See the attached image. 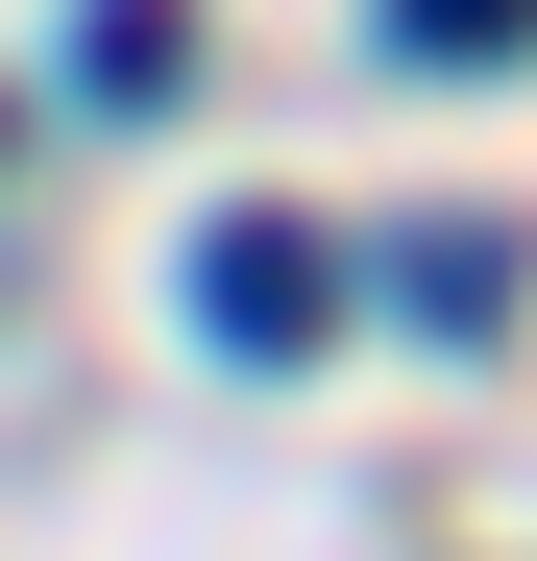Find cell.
<instances>
[{
    "mask_svg": "<svg viewBox=\"0 0 537 561\" xmlns=\"http://www.w3.org/2000/svg\"><path fill=\"white\" fill-rule=\"evenodd\" d=\"M318 318H342V244H318V220H220V244H196V342H220V366H294Z\"/></svg>",
    "mask_w": 537,
    "mask_h": 561,
    "instance_id": "obj_1",
    "label": "cell"
},
{
    "mask_svg": "<svg viewBox=\"0 0 537 561\" xmlns=\"http://www.w3.org/2000/svg\"><path fill=\"white\" fill-rule=\"evenodd\" d=\"M391 294H415V318H439V342H489V318H513V244H489V220H439V244H415V268H391Z\"/></svg>",
    "mask_w": 537,
    "mask_h": 561,
    "instance_id": "obj_2",
    "label": "cell"
},
{
    "mask_svg": "<svg viewBox=\"0 0 537 561\" xmlns=\"http://www.w3.org/2000/svg\"><path fill=\"white\" fill-rule=\"evenodd\" d=\"M391 49H439V73H513V49H537V0H391Z\"/></svg>",
    "mask_w": 537,
    "mask_h": 561,
    "instance_id": "obj_3",
    "label": "cell"
},
{
    "mask_svg": "<svg viewBox=\"0 0 537 561\" xmlns=\"http://www.w3.org/2000/svg\"><path fill=\"white\" fill-rule=\"evenodd\" d=\"M73 73H99V99H171V0H99V25H73Z\"/></svg>",
    "mask_w": 537,
    "mask_h": 561,
    "instance_id": "obj_4",
    "label": "cell"
}]
</instances>
